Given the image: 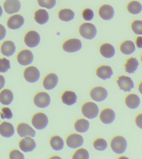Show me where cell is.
Instances as JSON below:
<instances>
[{
    "mask_svg": "<svg viewBox=\"0 0 142 159\" xmlns=\"http://www.w3.org/2000/svg\"><path fill=\"white\" fill-rule=\"evenodd\" d=\"M80 34L86 39L91 40L95 37L97 33L95 26L92 23H84L80 26Z\"/></svg>",
    "mask_w": 142,
    "mask_h": 159,
    "instance_id": "3957f363",
    "label": "cell"
},
{
    "mask_svg": "<svg viewBox=\"0 0 142 159\" xmlns=\"http://www.w3.org/2000/svg\"><path fill=\"white\" fill-rule=\"evenodd\" d=\"M13 99V93L10 89H3L0 93V102L3 105H9Z\"/></svg>",
    "mask_w": 142,
    "mask_h": 159,
    "instance_id": "83f0119b",
    "label": "cell"
},
{
    "mask_svg": "<svg viewBox=\"0 0 142 159\" xmlns=\"http://www.w3.org/2000/svg\"><path fill=\"white\" fill-rule=\"evenodd\" d=\"M117 83L120 89L125 92H130L134 87L133 80L127 76H120L117 80Z\"/></svg>",
    "mask_w": 142,
    "mask_h": 159,
    "instance_id": "9c48e42d",
    "label": "cell"
},
{
    "mask_svg": "<svg viewBox=\"0 0 142 159\" xmlns=\"http://www.w3.org/2000/svg\"><path fill=\"white\" fill-rule=\"evenodd\" d=\"M120 51L123 54L129 55L135 51V46L133 41L126 40L121 44Z\"/></svg>",
    "mask_w": 142,
    "mask_h": 159,
    "instance_id": "4316f807",
    "label": "cell"
},
{
    "mask_svg": "<svg viewBox=\"0 0 142 159\" xmlns=\"http://www.w3.org/2000/svg\"><path fill=\"white\" fill-rule=\"evenodd\" d=\"M16 49L15 43L11 41H5L1 46V53L7 57L12 56L16 52Z\"/></svg>",
    "mask_w": 142,
    "mask_h": 159,
    "instance_id": "7402d4cb",
    "label": "cell"
},
{
    "mask_svg": "<svg viewBox=\"0 0 142 159\" xmlns=\"http://www.w3.org/2000/svg\"><path fill=\"white\" fill-rule=\"evenodd\" d=\"M98 13L103 20H109L113 18L115 12L114 9L110 5H104L100 8Z\"/></svg>",
    "mask_w": 142,
    "mask_h": 159,
    "instance_id": "d6986e66",
    "label": "cell"
},
{
    "mask_svg": "<svg viewBox=\"0 0 142 159\" xmlns=\"http://www.w3.org/2000/svg\"><path fill=\"white\" fill-rule=\"evenodd\" d=\"M94 148L98 151H103L107 148L108 144L107 141L102 138H98L96 139L93 143Z\"/></svg>",
    "mask_w": 142,
    "mask_h": 159,
    "instance_id": "836d02e7",
    "label": "cell"
},
{
    "mask_svg": "<svg viewBox=\"0 0 142 159\" xmlns=\"http://www.w3.org/2000/svg\"><path fill=\"white\" fill-rule=\"evenodd\" d=\"M35 20L39 24L43 25L47 23L49 20V15L44 9H39L35 12Z\"/></svg>",
    "mask_w": 142,
    "mask_h": 159,
    "instance_id": "f1b7e54d",
    "label": "cell"
},
{
    "mask_svg": "<svg viewBox=\"0 0 142 159\" xmlns=\"http://www.w3.org/2000/svg\"><path fill=\"white\" fill-rule=\"evenodd\" d=\"M135 122L137 126L142 129V114L137 115L135 118Z\"/></svg>",
    "mask_w": 142,
    "mask_h": 159,
    "instance_id": "b9f144b4",
    "label": "cell"
},
{
    "mask_svg": "<svg viewBox=\"0 0 142 159\" xmlns=\"http://www.w3.org/2000/svg\"><path fill=\"white\" fill-rule=\"evenodd\" d=\"M138 90H139L140 93L142 94V81L139 84V87H138Z\"/></svg>",
    "mask_w": 142,
    "mask_h": 159,
    "instance_id": "bcb514c9",
    "label": "cell"
},
{
    "mask_svg": "<svg viewBox=\"0 0 142 159\" xmlns=\"http://www.w3.org/2000/svg\"><path fill=\"white\" fill-rule=\"evenodd\" d=\"M99 117L101 121L103 124H111L114 121L115 119V113L112 109L106 108L101 111Z\"/></svg>",
    "mask_w": 142,
    "mask_h": 159,
    "instance_id": "2e32d148",
    "label": "cell"
},
{
    "mask_svg": "<svg viewBox=\"0 0 142 159\" xmlns=\"http://www.w3.org/2000/svg\"><path fill=\"white\" fill-rule=\"evenodd\" d=\"M82 114L88 119H93L98 116L99 113L98 106L93 102H87L82 106Z\"/></svg>",
    "mask_w": 142,
    "mask_h": 159,
    "instance_id": "7a4b0ae2",
    "label": "cell"
},
{
    "mask_svg": "<svg viewBox=\"0 0 142 159\" xmlns=\"http://www.w3.org/2000/svg\"><path fill=\"white\" fill-rule=\"evenodd\" d=\"M96 74L97 76L103 80L110 79L113 75L112 68L108 66H102L97 70Z\"/></svg>",
    "mask_w": 142,
    "mask_h": 159,
    "instance_id": "ffe728a7",
    "label": "cell"
},
{
    "mask_svg": "<svg viewBox=\"0 0 142 159\" xmlns=\"http://www.w3.org/2000/svg\"><path fill=\"white\" fill-rule=\"evenodd\" d=\"M74 13L69 9H64L59 11L58 14L59 18L61 20L69 22L74 18Z\"/></svg>",
    "mask_w": 142,
    "mask_h": 159,
    "instance_id": "1f68e13d",
    "label": "cell"
},
{
    "mask_svg": "<svg viewBox=\"0 0 142 159\" xmlns=\"http://www.w3.org/2000/svg\"><path fill=\"white\" fill-rule=\"evenodd\" d=\"M33 55L29 50L21 51L17 56V61L22 66H27L33 61Z\"/></svg>",
    "mask_w": 142,
    "mask_h": 159,
    "instance_id": "7c38bea8",
    "label": "cell"
},
{
    "mask_svg": "<svg viewBox=\"0 0 142 159\" xmlns=\"http://www.w3.org/2000/svg\"><path fill=\"white\" fill-rule=\"evenodd\" d=\"M58 83V76L54 73H51L45 77L43 81V86L45 89L50 90L55 88Z\"/></svg>",
    "mask_w": 142,
    "mask_h": 159,
    "instance_id": "e0dca14e",
    "label": "cell"
},
{
    "mask_svg": "<svg viewBox=\"0 0 142 159\" xmlns=\"http://www.w3.org/2000/svg\"><path fill=\"white\" fill-rule=\"evenodd\" d=\"M17 132L21 137L27 136L34 137L36 136V132L28 124L21 123L17 125Z\"/></svg>",
    "mask_w": 142,
    "mask_h": 159,
    "instance_id": "5bb4252c",
    "label": "cell"
},
{
    "mask_svg": "<svg viewBox=\"0 0 142 159\" xmlns=\"http://www.w3.org/2000/svg\"><path fill=\"white\" fill-rule=\"evenodd\" d=\"M141 62L142 63V54L141 57Z\"/></svg>",
    "mask_w": 142,
    "mask_h": 159,
    "instance_id": "c3c4849f",
    "label": "cell"
},
{
    "mask_svg": "<svg viewBox=\"0 0 142 159\" xmlns=\"http://www.w3.org/2000/svg\"><path fill=\"white\" fill-rule=\"evenodd\" d=\"M127 10L132 14H138L142 11V6L140 2L138 1H132L128 4Z\"/></svg>",
    "mask_w": 142,
    "mask_h": 159,
    "instance_id": "d6a6232c",
    "label": "cell"
},
{
    "mask_svg": "<svg viewBox=\"0 0 142 159\" xmlns=\"http://www.w3.org/2000/svg\"><path fill=\"white\" fill-rule=\"evenodd\" d=\"M13 125L11 123L4 121L0 124V134L6 138H10L14 134Z\"/></svg>",
    "mask_w": 142,
    "mask_h": 159,
    "instance_id": "44dd1931",
    "label": "cell"
},
{
    "mask_svg": "<svg viewBox=\"0 0 142 159\" xmlns=\"http://www.w3.org/2000/svg\"><path fill=\"white\" fill-rule=\"evenodd\" d=\"M1 119H11L13 116L12 111L8 107H3L2 109V112L1 113Z\"/></svg>",
    "mask_w": 142,
    "mask_h": 159,
    "instance_id": "f35d334b",
    "label": "cell"
},
{
    "mask_svg": "<svg viewBox=\"0 0 142 159\" xmlns=\"http://www.w3.org/2000/svg\"><path fill=\"white\" fill-rule=\"evenodd\" d=\"M131 29L135 34L142 35V21L135 20L132 22Z\"/></svg>",
    "mask_w": 142,
    "mask_h": 159,
    "instance_id": "d590c367",
    "label": "cell"
},
{
    "mask_svg": "<svg viewBox=\"0 0 142 159\" xmlns=\"http://www.w3.org/2000/svg\"><path fill=\"white\" fill-rule=\"evenodd\" d=\"M40 75L39 70L33 66L27 67L24 71V77L29 83H35L37 82L39 79Z\"/></svg>",
    "mask_w": 142,
    "mask_h": 159,
    "instance_id": "52a82bcc",
    "label": "cell"
},
{
    "mask_svg": "<svg viewBox=\"0 0 142 159\" xmlns=\"http://www.w3.org/2000/svg\"><path fill=\"white\" fill-rule=\"evenodd\" d=\"M24 23V19L22 16L20 15H15L8 19L7 26L11 29L17 30L20 28Z\"/></svg>",
    "mask_w": 142,
    "mask_h": 159,
    "instance_id": "ac0fdd59",
    "label": "cell"
},
{
    "mask_svg": "<svg viewBox=\"0 0 142 159\" xmlns=\"http://www.w3.org/2000/svg\"><path fill=\"white\" fill-rule=\"evenodd\" d=\"M82 47V42L77 39H69L64 42L62 46L64 50L69 53L78 52L81 49Z\"/></svg>",
    "mask_w": 142,
    "mask_h": 159,
    "instance_id": "8992f818",
    "label": "cell"
},
{
    "mask_svg": "<svg viewBox=\"0 0 142 159\" xmlns=\"http://www.w3.org/2000/svg\"><path fill=\"white\" fill-rule=\"evenodd\" d=\"M49 122L47 115L42 112L36 113L32 117V124L36 129L43 130L47 126Z\"/></svg>",
    "mask_w": 142,
    "mask_h": 159,
    "instance_id": "277c9868",
    "label": "cell"
},
{
    "mask_svg": "<svg viewBox=\"0 0 142 159\" xmlns=\"http://www.w3.org/2000/svg\"><path fill=\"white\" fill-rule=\"evenodd\" d=\"M6 30L4 27L0 24V41L2 40L5 38L6 35Z\"/></svg>",
    "mask_w": 142,
    "mask_h": 159,
    "instance_id": "7bdbcfd3",
    "label": "cell"
},
{
    "mask_svg": "<svg viewBox=\"0 0 142 159\" xmlns=\"http://www.w3.org/2000/svg\"><path fill=\"white\" fill-rule=\"evenodd\" d=\"M83 137L79 134H73L69 135L66 139L67 146L71 148L75 149L82 146L83 145Z\"/></svg>",
    "mask_w": 142,
    "mask_h": 159,
    "instance_id": "8fae6325",
    "label": "cell"
},
{
    "mask_svg": "<svg viewBox=\"0 0 142 159\" xmlns=\"http://www.w3.org/2000/svg\"><path fill=\"white\" fill-rule=\"evenodd\" d=\"M20 149L25 152H32L36 148V142L30 137H26L22 139L19 143Z\"/></svg>",
    "mask_w": 142,
    "mask_h": 159,
    "instance_id": "4fadbf2b",
    "label": "cell"
},
{
    "mask_svg": "<svg viewBox=\"0 0 142 159\" xmlns=\"http://www.w3.org/2000/svg\"><path fill=\"white\" fill-rule=\"evenodd\" d=\"M100 52L102 55L106 58H112L116 52L114 47L109 43L102 44L100 48Z\"/></svg>",
    "mask_w": 142,
    "mask_h": 159,
    "instance_id": "d4e9b609",
    "label": "cell"
},
{
    "mask_svg": "<svg viewBox=\"0 0 142 159\" xmlns=\"http://www.w3.org/2000/svg\"><path fill=\"white\" fill-rule=\"evenodd\" d=\"M126 105L130 109H136L140 104V100L139 97L137 94H130L126 97L125 99Z\"/></svg>",
    "mask_w": 142,
    "mask_h": 159,
    "instance_id": "cb8c5ba5",
    "label": "cell"
},
{
    "mask_svg": "<svg viewBox=\"0 0 142 159\" xmlns=\"http://www.w3.org/2000/svg\"><path fill=\"white\" fill-rule=\"evenodd\" d=\"M89 158V153L86 149L82 148L77 150L72 157V159H85Z\"/></svg>",
    "mask_w": 142,
    "mask_h": 159,
    "instance_id": "e575fe53",
    "label": "cell"
},
{
    "mask_svg": "<svg viewBox=\"0 0 142 159\" xmlns=\"http://www.w3.org/2000/svg\"><path fill=\"white\" fill-rule=\"evenodd\" d=\"M10 62L6 58H0V72L5 73L10 69Z\"/></svg>",
    "mask_w": 142,
    "mask_h": 159,
    "instance_id": "74e56055",
    "label": "cell"
},
{
    "mask_svg": "<svg viewBox=\"0 0 142 159\" xmlns=\"http://www.w3.org/2000/svg\"><path fill=\"white\" fill-rule=\"evenodd\" d=\"M9 157L10 159H24L23 154L17 150H14L11 151L10 153Z\"/></svg>",
    "mask_w": 142,
    "mask_h": 159,
    "instance_id": "60d3db41",
    "label": "cell"
},
{
    "mask_svg": "<svg viewBox=\"0 0 142 159\" xmlns=\"http://www.w3.org/2000/svg\"><path fill=\"white\" fill-rule=\"evenodd\" d=\"M82 16L85 20L91 21L94 17V13L90 9H86L82 12Z\"/></svg>",
    "mask_w": 142,
    "mask_h": 159,
    "instance_id": "ab89813d",
    "label": "cell"
},
{
    "mask_svg": "<svg viewBox=\"0 0 142 159\" xmlns=\"http://www.w3.org/2000/svg\"><path fill=\"white\" fill-rule=\"evenodd\" d=\"M21 6V3L19 0H6L3 4L5 11L9 14L18 12Z\"/></svg>",
    "mask_w": 142,
    "mask_h": 159,
    "instance_id": "9a60e30c",
    "label": "cell"
},
{
    "mask_svg": "<svg viewBox=\"0 0 142 159\" xmlns=\"http://www.w3.org/2000/svg\"><path fill=\"white\" fill-rule=\"evenodd\" d=\"M89 122L84 119H78L74 124V128L78 132L84 133L88 130L89 128Z\"/></svg>",
    "mask_w": 142,
    "mask_h": 159,
    "instance_id": "f546056e",
    "label": "cell"
},
{
    "mask_svg": "<svg viewBox=\"0 0 142 159\" xmlns=\"http://www.w3.org/2000/svg\"><path fill=\"white\" fill-rule=\"evenodd\" d=\"M139 65V62L136 58L130 57L127 60L125 64V70L127 73L132 74L137 70Z\"/></svg>",
    "mask_w": 142,
    "mask_h": 159,
    "instance_id": "484cf974",
    "label": "cell"
},
{
    "mask_svg": "<svg viewBox=\"0 0 142 159\" xmlns=\"http://www.w3.org/2000/svg\"><path fill=\"white\" fill-rule=\"evenodd\" d=\"M111 147L112 150L116 153H123L127 149L126 140L121 136L114 137L111 142Z\"/></svg>",
    "mask_w": 142,
    "mask_h": 159,
    "instance_id": "6da1fadb",
    "label": "cell"
},
{
    "mask_svg": "<svg viewBox=\"0 0 142 159\" xmlns=\"http://www.w3.org/2000/svg\"><path fill=\"white\" fill-rule=\"evenodd\" d=\"M136 45L139 48H142V37L139 36L137 37L135 40Z\"/></svg>",
    "mask_w": 142,
    "mask_h": 159,
    "instance_id": "ee69618b",
    "label": "cell"
},
{
    "mask_svg": "<svg viewBox=\"0 0 142 159\" xmlns=\"http://www.w3.org/2000/svg\"><path fill=\"white\" fill-rule=\"evenodd\" d=\"M40 37L39 34L35 31H30L26 34L24 42L27 47L33 48L37 47L40 43Z\"/></svg>",
    "mask_w": 142,
    "mask_h": 159,
    "instance_id": "30bf717a",
    "label": "cell"
},
{
    "mask_svg": "<svg viewBox=\"0 0 142 159\" xmlns=\"http://www.w3.org/2000/svg\"><path fill=\"white\" fill-rule=\"evenodd\" d=\"M2 7H1V6H0V17L2 16Z\"/></svg>",
    "mask_w": 142,
    "mask_h": 159,
    "instance_id": "7dc6e473",
    "label": "cell"
},
{
    "mask_svg": "<svg viewBox=\"0 0 142 159\" xmlns=\"http://www.w3.org/2000/svg\"><path fill=\"white\" fill-rule=\"evenodd\" d=\"M5 84V79L3 76L0 75V90L3 88Z\"/></svg>",
    "mask_w": 142,
    "mask_h": 159,
    "instance_id": "f6af8a7d",
    "label": "cell"
},
{
    "mask_svg": "<svg viewBox=\"0 0 142 159\" xmlns=\"http://www.w3.org/2000/svg\"><path fill=\"white\" fill-rule=\"evenodd\" d=\"M77 98V94L72 91H66L62 96V102L68 106H72L75 104Z\"/></svg>",
    "mask_w": 142,
    "mask_h": 159,
    "instance_id": "603a6c76",
    "label": "cell"
},
{
    "mask_svg": "<svg viewBox=\"0 0 142 159\" xmlns=\"http://www.w3.org/2000/svg\"><path fill=\"white\" fill-rule=\"evenodd\" d=\"M90 95L93 100L101 102L107 99L108 93L105 88L102 87L98 86L95 87L91 90Z\"/></svg>",
    "mask_w": 142,
    "mask_h": 159,
    "instance_id": "ba28073f",
    "label": "cell"
},
{
    "mask_svg": "<svg viewBox=\"0 0 142 159\" xmlns=\"http://www.w3.org/2000/svg\"><path fill=\"white\" fill-rule=\"evenodd\" d=\"M39 5L42 7L51 9L55 6L56 0H37Z\"/></svg>",
    "mask_w": 142,
    "mask_h": 159,
    "instance_id": "8d00e7d4",
    "label": "cell"
},
{
    "mask_svg": "<svg viewBox=\"0 0 142 159\" xmlns=\"http://www.w3.org/2000/svg\"><path fill=\"white\" fill-rule=\"evenodd\" d=\"M34 102L35 105L39 108H46L50 104V97L49 94L46 92H40L35 96Z\"/></svg>",
    "mask_w": 142,
    "mask_h": 159,
    "instance_id": "5b68a950",
    "label": "cell"
},
{
    "mask_svg": "<svg viewBox=\"0 0 142 159\" xmlns=\"http://www.w3.org/2000/svg\"><path fill=\"white\" fill-rule=\"evenodd\" d=\"M50 144L53 150L59 151L63 149L64 146V142L60 137L58 135H55L51 138Z\"/></svg>",
    "mask_w": 142,
    "mask_h": 159,
    "instance_id": "4dcf8cb0",
    "label": "cell"
}]
</instances>
